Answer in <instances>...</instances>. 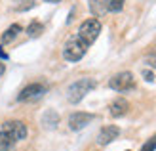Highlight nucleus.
Returning <instances> with one entry per match:
<instances>
[{"label":"nucleus","mask_w":156,"mask_h":151,"mask_svg":"<svg viewBox=\"0 0 156 151\" xmlns=\"http://www.w3.org/2000/svg\"><path fill=\"white\" fill-rule=\"evenodd\" d=\"M93 88H95V81L93 78H80V81L73 82L67 90V100L71 103H80L86 94H90Z\"/></svg>","instance_id":"nucleus-1"},{"label":"nucleus","mask_w":156,"mask_h":151,"mask_svg":"<svg viewBox=\"0 0 156 151\" xmlns=\"http://www.w3.org/2000/svg\"><path fill=\"white\" fill-rule=\"evenodd\" d=\"M86 50H88V44H86L78 35H74V36L69 38V40L65 42V46H63V58L67 61H73V63L80 61L84 58Z\"/></svg>","instance_id":"nucleus-2"},{"label":"nucleus","mask_w":156,"mask_h":151,"mask_svg":"<svg viewBox=\"0 0 156 151\" xmlns=\"http://www.w3.org/2000/svg\"><path fill=\"white\" fill-rule=\"evenodd\" d=\"M99 33H101V23H99V19H95V17L86 19L82 25L78 27V36H80L88 46L95 42V38L99 36Z\"/></svg>","instance_id":"nucleus-3"},{"label":"nucleus","mask_w":156,"mask_h":151,"mask_svg":"<svg viewBox=\"0 0 156 151\" xmlns=\"http://www.w3.org/2000/svg\"><path fill=\"white\" fill-rule=\"evenodd\" d=\"M108 86L114 92H128L135 86V78L129 71H122V73H116L111 81H108Z\"/></svg>","instance_id":"nucleus-4"},{"label":"nucleus","mask_w":156,"mask_h":151,"mask_svg":"<svg viewBox=\"0 0 156 151\" xmlns=\"http://www.w3.org/2000/svg\"><path fill=\"white\" fill-rule=\"evenodd\" d=\"M0 130H4L13 142H19V140L27 138V126H25V123H21V121H8V123L2 124Z\"/></svg>","instance_id":"nucleus-5"},{"label":"nucleus","mask_w":156,"mask_h":151,"mask_svg":"<svg viewBox=\"0 0 156 151\" xmlns=\"http://www.w3.org/2000/svg\"><path fill=\"white\" fill-rule=\"evenodd\" d=\"M46 86L40 84V82H33V84H29L25 86V88L21 90V94L17 96L19 101H34V100H40L44 94H46Z\"/></svg>","instance_id":"nucleus-6"},{"label":"nucleus","mask_w":156,"mask_h":151,"mask_svg":"<svg viewBox=\"0 0 156 151\" xmlns=\"http://www.w3.org/2000/svg\"><path fill=\"white\" fill-rule=\"evenodd\" d=\"M91 113H84V111H76V113H73L71 117H69V128L71 130H82L84 126H88L91 121H93Z\"/></svg>","instance_id":"nucleus-7"},{"label":"nucleus","mask_w":156,"mask_h":151,"mask_svg":"<svg viewBox=\"0 0 156 151\" xmlns=\"http://www.w3.org/2000/svg\"><path fill=\"white\" fill-rule=\"evenodd\" d=\"M118 134H120V128H118V126L107 124V126H103V128L99 130V134H97V142H99L101 145H107V144H111L112 140L118 138Z\"/></svg>","instance_id":"nucleus-8"},{"label":"nucleus","mask_w":156,"mask_h":151,"mask_svg":"<svg viewBox=\"0 0 156 151\" xmlns=\"http://www.w3.org/2000/svg\"><path fill=\"white\" fill-rule=\"evenodd\" d=\"M108 109H111V115H112V117L118 119V117H124V115L128 113L129 103H128V100H124V98H116V100L111 103V107H108Z\"/></svg>","instance_id":"nucleus-9"},{"label":"nucleus","mask_w":156,"mask_h":151,"mask_svg":"<svg viewBox=\"0 0 156 151\" xmlns=\"http://www.w3.org/2000/svg\"><path fill=\"white\" fill-rule=\"evenodd\" d=\"M42 124L46 126V128H55V126L59 124V115L55 113V111H46L44 117H42Z\"/></svg>","instance_id":"nucleus-10"},{"label":"nucleus","mask_w":156,"mask_h":151,"mask_svg":"<svg viewBox=\"0 0 156 151\" xmlns=\"http://www.w3.org/2000/svg\"><path fill=\"white\" fill-rule=\"evenodd\" d=\"M19 33H21V27L17 25V23H15V25H10V27L6 29V33L2 35V42H4V44H8V42H12V40H13V38L17 36Z\"/></svg>","instance_id":"nucleus-11"},{"label":"nucleus","mask_w":156,"mask_h":151,"mask_svg":"<svg viewBox=\"0 0 156 151\" xmlns=\"http://www.w3.org/2000/svg\"><path fill=\"white\" fill-rule=\"evenodd\" d=\"M15 144H17V142H13L4 130H0V151H12Z\"/></svg>","instance_id":"nucleus-12"},{"label":"nucleus","mask_w":156,"mask_h":151,"mask_svg":"<svg viewBox=\"0 0 156 151\" xmlns=\"http://www.w3.org/2000/svg\"><path fill=\"white\" fill-rule=\"evenodd\" d=\"M42 33H44V25H42V23H38V21H33V23L27 27V35H29L30 38L40 36Z\"/></svg>","instance_id":"nucleus-13"},{"label":"nucleus","mask_w":156,"mask_h":151,"mask_svg":"<svg viewBox=\"0 0 156 151\" xmlns=\"http://www.w3.org/2000/svg\"><path fill=\"white\" fill-rule=\"evenodd\" d=\"M105 2V8L108 12H122V8H124V0H103Z\"/></svg>","instance_id":"nucleus-14"},{"label":"nucleus","mask_w":156,"mask_h":151,"mask_svg":"<svg viewBox=\"0 0 156 151\" xmlns=\"http://www.w3.org/2000/svg\"><path fill=\"white\" fill-rule=\"evenodd\" d=\"M36 6V0H17V4H15V10L17 12H27L30 8Z\"/></svg>","instance_id":"nucleus-15"},{"label":"nucleus","mask_w":156,"mask_h":151,"mask_svg":"<svg viewBox=\"0 0 156 151\" xmlns=\"http://www.w3.org/2000/svg\"><path fill=\"white\" fill-rule=\"evenodd\" d=\"M90 6H91V12L95 13V15H101V13H103V12L107 10L103 0H91V2H90Z\"/></svg>","instance_id":"nucleus-16"},{"label":"nucleus","mask_w":156,"mask_h":151,"mask_svg":"<svg viewBox=\"0 0 156 151\" xmlns=\"http://www.w3.org/2000/svg\"><path fill=\"white\" fill-rule=\"evenodd\" d=\"M156 149V134L151 138V140H147L145 144H143V147H141V151H154Z\"/></svg>","instance_id":"nucleus-17"},{"label":"nucleus","mask_w":156,"mask_h":151,"mask_svg":"<svg viewBox=\"0 0 156 151\" xmlns=\"http://www.w3.org/2000/svg\"><path fill=\"white\" fill-rule=\"evenodd\" d=\"M143 77H145V81H147V82H152V81H154L152 71H143Z\"/></svg>","instance_id":"nucleus-18"},{"label":"nucleus","mask_w":156,"mask_h":151,"mask_svg":"<svg viewBox=\"0 0 156 151\" xmlns=\"http://www.w3.org/2000/svg\"><path fill=\"white\" fill-rule=\"evenodd\" d=\"M0 58H4V59H8V54L2 50V46H0Z\"/></svg>","instance_id":"nucleus-19"},{"label":"nucleus","mask_w":156,"mask_h":151,"mask_svg":"<svg viewBox=\"0 0 156 151\" xmlns=\"http://www.w3.org/2000/svg\"><path fill=\"white\" fill-rule=\"evenodd\" d=\"M44 2H50V4H55V2H59V0H44Z\"/></svg>","instance_id":"nucleus-20"}]
</instances>
